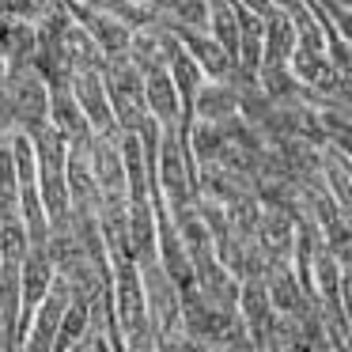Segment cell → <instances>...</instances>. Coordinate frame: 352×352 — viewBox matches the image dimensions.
<instances>
[{
	"label": "cell",
	"instance_id": "6da1fadb",
	"mask_svg": "<svg viewBox=\"0 0 352 352\" xmlns=\"http://www.w3.org/2000/svg\"><path fill=\"white\" fill-rule=\"evenodd\" d=\"M38 144V175H42V208H46L50 231L69 228V186H65V133L54 122H46L38 133H31Z\"/></svg>",
	"mask_w": 352,
	"mask_h": 352
},
{
	"label": "cell",
	"instance_id": "7a4b0ae2",
	"mask_svg": "<svg viewBox=\"0 0 352 352\" xmlns=\"http://www.w3.org/2000/svg\"><path fill=\"white\" fill-rule=\"evenodd\" d=\"M160 178L163 193H167V212L193 205V170L182 160V144H178V125H163L160 133Z\"/></svg>",
	"mask_w": 352,
	"mask_h": 352
},
{
	"label": "cell",
	"instance_id": "3957f363",
	"mask_svg": "<svg viewBox=\"0 0 352 352\" xmlns=\"http://www.w3.org/2000/svg\"><path fill=\"white\" fill-rule=\"evenodd\" d=\"M72 87V99L80 102L87 125L95 133H107V129H118L114 114H110V99H107V84H102V69H76L69 80Z\"/></svg>",
	"mask_w": 352,
	"mask_h": 352
},
{
	"label": "cell",
	"instance_id": "277c9868",
	"mask_svg": "<svg viewBox=\"0 0 352 352\" xmlns=\"http://www.w3.org/2000/svg\"><path fill=\"white\" fill-rule=\"evenodd\" d=\"M69 299H72V292H69V284H65V276H54L50 288H46V296L38 299V322H34V329L19 344H23V349H50V344H54V333H57V322H61L65 307H69Z\"/></svg>",
	"mask_w": 352,
	"mask_h": 352
},
{
	"label": "cell",
	"instance_id": "5b68a950",
	"mask_svg": "<svg viewBox=\"0 0 352 352\" xmlns=\"http://www.w3.org/2000/svg\"><path fill=\"white\" fill-rule=\"evenodd\" d=\"M193 114H197V122H223V118L235 114L239 107V84L235 80H201L197 95H193Z\"/></svg>",
	"mask_w": 352,
	"mask_h": 352
},
{
	"label": "cell",
	"instance_id": "8992f818",
	"mask_svg": "<svg viewBox=\"0 0 352 352\" xmlns=\"http://www.w3.org/2000/svg\"><path fill=\"white\" fill-rule=\"evenodd\" d=\"M292 50H296V27L280 8L265 16L261 27V65H288Z\"/></svg>",
	"mask_w": 352,
	"mask_h": 352
},
{
	"label": "cell",
	"instance_id": "52a82bcc",
	"mask_svg": "<svg viewBox=\"0 0 352 352\" xmlns=\"http://www.w3.org/2000/svg\"><path fill=\"white\" fill-rule=\"evenodd\" d=\"M144 107L160 125H178V91L170 84L167 69L144 72Z\"/></svg>",
	"mask_w": 352,
	"mask_h": 352
},
{
	"label": "cell",
	"instance_id": "ba28073f",
	"mask_svg": "<svg viewBox=\"0 0 352 352\" xmlns=\"http://www.w3.org/2000/svg\"><path fill=\"white\" fill-rule=\"evenodd\" d=\"M99 16H91L87 19V31H91V38H95V46L102 50V57H125V46H129V27L122 23V19H114L110 12H102V8H95Z\"/></svg>",
	"mask_w": 352,
	"mask_h": 352
},
{
	"label": "cell",
	"instance_id": "9c48e42d",
	"mask_svg": "<svg viewBox=\"0 0 352 352\" xmlns=\"http://www.w3.org/2000/svg\"><path fill=\"white\" fill-rule=\"evenodd\" d=\"M223 144H228V137H223V125L220 122H197V125H193V152H197L201 163L216 160Z\"/></svg>",
	"mask_w": 352,
	"mask_h": 352
},
{
	"label": "cell",
	"instance_id": "30bf717a",
	"mask_svg": "<svg viewBox=\"0 0 352 352\" xmlns=\"http://www.w3.org/2000/svg\"><path fill=\"white\" fill-rule=\"evenodd\" d=\"M246 4H250L258 16H261V12H265V16H269V12H276V8H273V0H246Z\"/></svg>",
	"mask_w": 352,
	"mask_h": 352
},
{
	"label": "cell",
	"instance_id": "8fae6325",
	"mask_svg": "<svg viewBox=\"0 0 352 352\" xmlns=\"http://www.w3.org/2000/svg\"><path fill=\"white\" fill-rule=\"evenodd\" d=\"M4 72H8V61H4V57H0V80H4Z\"/></svg>",
	"mask_w": 352,
	"mask_h": 352
}]
</instances>
